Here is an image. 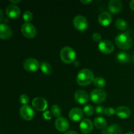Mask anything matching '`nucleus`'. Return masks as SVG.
<instances>
[{"label": "nucleus", "mask_w": 134, "mask_h": 134, "mask_svg": "<svg viewBox=\"0 0 134 134\" xmlns=\"http://www.w3.org/2000/svg\"><path fill=\"white\" fill-rule=\"evenodd\" d=\"M130 30L125 33H121L115 37V43L119 48L122 50L130 49L132 46V39L130 35Z\"/></svg>", "instance_id": "obj_1"}, {"label": "nucleus", "mask_w": 134, "mask_h": 134, "mask_svg": "<svg viewBox=\"0 0 134 134\" xmlns=\"http://www.w3.org/2000/svg\"><path fill=\"white\" fill-rule=\"evenodd\" d=\"M94 73L88 69H83L79 72L77 76V82L81 86H86L94 82Z\"/></svg>", "instance_id": "obj_2"}, {"label": "nucleus", "mask_w": 134, "mask_h": 134, "mask_svg": "<svg viewBox=\"0 0 134 134\" xmlns=\"http://www.w3.org/2000/svg\"><path fill=\"white\" fill-rule=\"evenodd\" d=\"M60 58L65 64H72L76 58V53L70 47H65L60 51Z\"/></svg>", "instance_id": "obj_3"}, {"label": "nucleus", "mask_w": 134, "mask_h": 134, "mask_svg": "<svg viewBox=\"0 0 134 134\" xmlns=\"http://www.w3.org/2000/svg\"><path fill=\"white\" fill-rule=\"evenodd\" d=\"M107 98V93L102 89H94L90 93V99L93 103L100 104L104 102Z\"/></svg>", "instance_id": "obj_4"}, {"label": "nucleus", "mask_w": 134, "mask_h": 134, "mask_svg": "<svg viewBox=\"0 0 134 134\" xmlns=\"http://www.w3.org/2000/svg\"><path fill=\"white\" fill-rule=\"evenodd\" d=\"M21 32L26 37L31 39L35 37L37 34V30L35 26L30 22H26L21 27Z\"/></svg>", "instance_id": "obj_5"}, {"label": "nucleus", "mask_w": 134, "mask_h": 134, "mask_svg": "<svg viewBox=\"0 0 134 134\" xmlns=\"http://www.w3.org/2000/svg\"><path fill=\"white\" fill-rule=\"evenodd\" d=\"M23 67L24 69L30 72L36 71L40 67V64L37 60L33 58H28L23 62Z\"/></svg>", "instance_id": "obj_6"}, {"label": "nucleus", "mask_w": 134, "mask_h": 134, "mask_svg": "<svg viewBox=\"0 0 134 134\" xmlns=\"http://www.w3.org/2000/svg\"><path fill=\"white\" fill-rule=\"evenodd\" d=\"M19 112L21 117L24 119L25 120H27V121L32 120L34 117V115H35L34 109H32V107H30L28 105H22L20 109Z\"/></svg>", "instance_id": "obj_7"}, {"label": "nucleus", "mask_w": 134, "mask_h": 134, "mask_svg": "<svg viewBox=\"0 0 134 134\" xmlns=\"http://www.w3.org/2000/svg\"><path fill=\"white\" fill-rule=\"evenodd\" d=\"M73 25L77 30L79 31H85L88 27V21L85 16L77 15L73 18Z\"/></svg>", "instance_id": "obj_8"}, {"label": "nucleus", "mask_w": 134, "mask_h": 134, "mask_svg": "<svg viewBox=\"0 0 134 134\" xmlns=\"http://www.w3.org/2000/svg\"><path fill=\"white\" fill-rule=\"evenodd\" d=\"M99 51L104 54H111L115 49L114 44L111 41L103 40L99 42L98 44Z\"/></svg>", "instance_id": "obj_9"}, {"label": "nucleus", "mask_w": 134, "mask_h": 134, "mask_svg": "<svg viewBox=\"0 0 134 134\" xmlns=\"http://www.w3.org/2000/svg\"><path fill=\"white\" fill-rule=\"evenodd\" d=\"M32 106L35 109L39 111H44L47 109L48 103L44 98L37 97L33 99Z\"/></svg>", "instance_id": "obj_10"}, {"label": "nucleus", "mask_w": 134, "mask_h": 134, "mask_svg": "<svg viewBox=\"0 0 134 134\" xmlns=\"http://www.w3.org/2000/svg\"><path fill=\"white\" fill-rule=\"evenodd\" d=\"M5 13L7 16L10 18H17L20 14V9L14 4H11L7 7L5 9Z\"/></svg>", "instance_id": "obj_11"}, {"label": "nucleus", "mask_w": 134, "mask_h": 134, "mask_svg": "<svg viewBox=\"0 0 134 134\" xmlns=\"http://www.w3.org/2000/svg\"><path fill=\"white\" fill-rule=\"evenodd\" d=\"M55 127L59 132H65L69 128V123L65 118L59 117L55 121Z\"/></svg>", "instance_id": "obj_12"}, {"label": "nucleus", "mask_w": 134, "mask_h": 134, "mask_svg": "<svg viewBox=\"0 0 134 134\" xmlns=\"http://www.w3.org/2000/svg\"><path fill=\"white\" fill-rule=\"evenodd\" d=\"M13 35V30L9 26L4 23L0 24V39H8Z\"/></svg>", "instance_id": "obj_13"}, {"label": "nucleus", "mask_w": 134, "mask_h": 134, "mask_svg": "<svg viewBox=\"0 0 134 134\" xmlns=\"http://www.w3.org/2000/svg\"><path fill=\"white\" fill-rule=\"evenodd\" d=\"M75 99L79 104H86L89 100V96L87 92L84 90H79L75 93Z\"/></svg>", "instance_id": "obj_14"}, {"label": "nucleus", "mask_w": 134, "mask_h": 134, "mask_svg": "<svg viewBox=\"0 0 134 134\" xmlns=\"http://www.w3.org/2000/svg\"><path fill=\"white\" fill-rule=\"evenodd\" d=\"M84 112L81 109L75 107L70 110L69 113V117L71 120L74 122H79L83 118Z\"/></svg>", "instance_id": "obj_15"}, {"label": "nucleus", "mask_w": 134, "mask_h": 134, "mask_svg": "<svg viewBox=\"0 0 134 134\" xmlns=\"http://www.w3.org/2000/svg\"><path fill=\"white\" fill-rule=\"evenodd\" d=\"M80 130L84 134L91 133L93 130V123L89 119H84L80 124Z\"/></svg>", "instance_id": "obj_16"}, {"label": "nucleus", "mask_w": 134, "mask_h": 134, "mask_svg": "<svg viewBox=\"0 0 134 134\" xmlns=\"http://www.w3.org/2000/svg\"><path fill=\"white\" fill-rule=\"evenodd\" d=\"M115 114L120 119H127L131 115V111L126 106H120L115 109Z\"/></svg>", "instance_id": "obj_17"}, {"label": "nucleus", "mask_w": 134, "mask_h": 134, "mask_svg": "<svg viewBox=\"0 0 134 134\" xmlns=\"http://www.w3.org/2000/svg\"><path fill=\"white\" fill-rule=\"evenodd\" d=\"M112 16L108 12H103L98 16V22L103 26H107L111 24Z\"/></svg>", "instance_id": "obj_18"}, {"label": "nucleus", "mask_w": 134, "mask_h": 134, "mask_svg": "<svg viewBox=\"0 0 134 134\" xmlns=\"http://www.w3.org/2000/svg\"><path fill=\"white\" fill-rule=\"evenodd\" d=\"M108 8L112 13H118L122 10V3L120 0H111L109 2Z\"/></svg>", "instance_id": "obj_19"}, {"label": "nucleus", "mask_w": 134, "mask_h": 134, "mask_svg": "<svg viewBox=\"0 0 134 134\" xmlns=\"http://www.w3.org/2000/svg\"><path fill=\"white\" fill-rule=\"evenodd\" d=\"M122 130L118 124H112L105 130V134H122Z\"/></svg>", "instance_id": "obj_20"}, {"label": "nucleus", "mask_w": 134, "mask_h": 134, "mask_svg": "<svg viewBox=\"0 0 134 134\" xmlns=\"http://www.w3.org/2000/svg\"><path fill=\"white\" fill-rule=\"evenodd\" d=\"M116 59H117V61L119 63L126 64L130 60V55L127 52L122 51V52L118 53L117 56H116Z\"/></svg>", "instance_id": "obj_21"}, {"label": "nucleus", "mask_w": 134, "mask_h": 134, "mask_svg": "<svg viewBox=\"0 0 134 134\" xmlns=\"http://www.w3.org/2000/svg\"><path fill=\"white\" fill-rule=\"evenodd\" d=\"M94 126L96 127L98 129L103 130L105 129L107 126V122L105 119L103 117H97L94 119Z\"/></svg>", "instance_id": "obj_22"}, {"label": "nucleus", "mask_w": 134, "mask_h": 134, "mask_svg": "<svg viewBox=\"0 0 134 134\" xmlns=\"http://www.w3.org/2000/svg\"><path fill=\"white\" fill-rule=\"evenodd\" d=\"M41 70L44 74L51 75L52 72V69L51 65L47 62H43L40 65Z\"/></svg>", "instance_id": "obj_23"}, {"label": "nucleus", "mask_w": 134, "mask_h": 134, "mask_svg": "<svg viewBox=\"0 0 134 134\" xmlns=\"http://www.w3.org/2000/svg\"><path fill=\"white\" fill-rule=\"evenodd\" d=\"M115 26H116V28L119 29V30L124 31V30H126L128 24L124 20L122 19V18H119L115 22Z\"/></svg>", "instance_id": "obj_24"}, {"label": "nucleus", "mask_w": 134, "mask_h": 134, "mask_svg": "<svg viewBox=\"0 0 134 134\" xmlns=\"http://www.w3.org/2000/svg\"><path fill=\"white\" fill-rule=\"evenodd\" d=\"M94 84L96 87H98V88H103L105 86L106 81L104 79V78L102 77H98L94 79Z\"/></svg>", "instance_id": "obj_25"}, {"label": "nucleus", "mask_w": 134, "mask_h": 134, "mask_svg": "<svg viewBox=\"0 0 134 134\" xmlns=\"http://www.w3.org/2000/svg\"><path fill=\"white\" fill-rule=\"evenodd\" d=\"M51 112H52V115L55 116V117L59 118L60 117V115L62 114V111L60 107H59L58 105H53L51 107Z\"/></svg>", "instance_id": "obj_26"}, {"label": "nucleus", "mask_w": 134, "mask_h": 134, "mask_svg": "<svg viewBox=\"0 0 134 134\" xmlns=\"http://www.w3.org/2000/svg\"><path fill=\"white\" fill-rule=\"evenodd\" d=\"M83 112L88 116H92L94 113V109L91 105H86L83 108Z\"/></svg>", "instance_id": "obj_27"}, {"label": "nucleus", "mask_w": 134, "mask_h": 134, "mask_svg": "<svg viewBox=\"0 0 134 134\" xmlns=\"http://www.w3.org/2000/svg\"><path fill=\"white\" fill-rule=\"evenodd\" d=\"M23 18L26 22H31L33 19L32 13H31V12H30V10H26V11L24 13Z\"/></svg>", "instance_id": "obj_28"}, {"label": "nucleus", "mask_w": 134, "mask_h": 134, "mask_svg": "<svg viewBox=\"0 0 134 134\" xmlns=\"http://www.w3.org/2000/svg\"><path fill=\"white\" fill-rule=\"evenodd\" d=\"M29 97L27 96L26 94H22V95L20 96L19 100L20 102L22 104H23L24 105H27V103L29 102Z\"/></svg>", "instance_id": "obj_29"}, {"label": "nucleus", "mask_w": 134, "mask_h": 134, "mask_svg": "<svg viewBox=\"0 0 134 134\" xmlns=\"http://www.w3.org/2000/svg\"><path fill=\"white\" fill-rule=\"evenodd\" d=\"M114 114H115V109L113 108V107H109L105 109V115H106L107 116H111Z\"/></svg>", "instance_id": "obj_30"}, {"label": "nucleus", "mask_w": 134, "mask_h": 134, "mask_svg": "<svg viewBox=\"0 0 134 134\" xmlns=\"http://www.w3.org/2000/svg\"><path fill=\"white\" fill-rule=\"evenodd\" d=\"M92 39L96 42L102 41V35L99 33H94L92 34Z\"/></svg>", "instance_id": "obj_31"}, {"label": "nucleus", "mask_w": 134, "mask_h": 134, "mask_svg": "<svg viewBox=\"0 0 134 134\" xmlns=\"http://www.w3.org/2000/svg\"><path fill=\"white\" fill-rule=\"evenodd\" d=\"M96 112L98 115H103V114H105V108L102 106H97L96 107Z\"/></svg>", "instance_id": "obj_32"}, {"label": "nucleus", "mask_w": 134, "mask_h": 134, "mask_svg": "<svg viewBox=\"0 0 134 134\" xmlns=\"http://www.w3.org/2000/svg\"><path fill=\"white\" fill-rule=\"evenodd\" d=\"M4 20V13L2 10V9H0V22L3 21Z\"/></svg>", "instance_id": "obj_33"}, {"label": "nucleus", "mask_w": 134, "mask_h": 134, "mask_svg": "<svg viewBox=\"0 0 134 134\" xmlns=\"http://www.w3.org/2000/svg\"><path fill=\"white\" fill-rule=\"evenodd\" d=\"M130 8L132 10H134V0H132L130 2Z\"/></svg>", "instance_id": "obj_34"}, {"label": "nucleus", "mask_w": 134, "mask_h": 134, "mask_svg": "<svg viewBox=\"0 0 134 134\" xmlns=\"http://www.w3.org/2000/svg\"><path fill=\"white\" fill-rule=\"evenodd\" d=\"M81 2L82 3L85 4V5H86V4H88L90 3H91L92 1H90V0H83V1L81 0Z\"/></svg>", "instance_id": "obj_35"}, {"label": "nucleus", "mask_w": 134, "mask_h": 134, "mask_svg": "<svg viewBox=\"0 0 134 134\" xmlns=\"http://www.w3.org/2000/svg\"><path fill=\"white\" fill-rule=\"evenodd\" d=\"M64 134H78L75 131H68V132H65Z\"/></svg>", "instance_id": "obj_36"}, {"label": "nucleus", "mask_w": 134, "mask_h": 134, "mask_svg": "<svg viewBox=\"0 0 134 134\" xmlns=\"http://www.w3.org/2000/svg\"><path fill=\"white\" fill-rule=\"evenodd\" d=\"M10 2L12 3L16 4V3H20V0H17V1H12V0H10Z\"/></svg>", "instance_id": "obj_37"}, {"label": "nucleus", "mask_w": 134, "mask_h": 134, "mask_svg": "<svg viewBox=\"0 0 134 134\" xmlns=\"http://www.w3.org/2000/svg\"><path fill=\"white\" fill-rule=\"evenodd\" d=\"M125 134H134L133 132H127Z\"/></svg>", "instance_id": "obj_38"}, {"label": "nucleus", "mask_w": 134, "mask_h": 134, "mask_svg": "<svg viewBox=\"0 0 134 134\" xmlns=\"http://www.w3.org/2000/svg\"><path fill=\"white\" fill-rule=\"evenodd\" d=\"M132 60H133V62H134V54H133V57H132Z\"/></svg>", "instance_id": "obj_39"}]
</instances>
